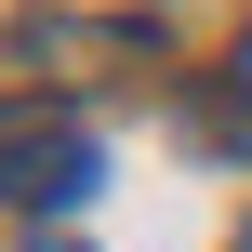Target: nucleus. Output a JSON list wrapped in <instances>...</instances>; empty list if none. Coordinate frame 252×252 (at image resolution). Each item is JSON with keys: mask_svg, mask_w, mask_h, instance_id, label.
I'll use <instances>...</instances> for the list:
<instances>
[{"mask_svg": "<svg viewBox=\"0 0 252 252\" xmlns=\"http://www.w3.org/2000/svg\"><path fill=\"white\" fill-rule=\"evenodd\" d=\"M186 133H199L213 159H252V80H213V93L186 106Z\"/></svg>", "mask_w": 252, "mask_h": 252, "instance_id": "2", "label": "nucleus"}, {"mask_svg": "<svg viewBox=\"0 0 252 252\" xmlns=\"http://www.w3.org/2000/svg\"><path fill=\"white\" fill-rule=\"evenodd\" d=\"M40 252H80V239H40Z\"/></svg>", "mask_w": 252, "mask_h": 252, "instance_id": "3", "label": "nucleus"}, {"mask_svg": "<svg viewBox=\"0 0 252 252\" xmlns=\"http://www.w3.org/2000/svg\"><path fill=\"white\" fill-rule=\"evenodd\" d=\"M239 252H252V239H239Z\"/></svg>", "mask_w": 252, "mask_h": 252, "instance_id": "4", "label": "nucleus"}, {"mask_svg": "<svg viewBox=\"0 0 252 252\" xmlns=\"http://www.w3.org/2000/svg\"><path fill=\"white\" fill-rule=\"evenodd\" d=\"M93 173H106V146L80 120H0V199L13 213H80Z\"/></svg>", "mask_w": 252, "mask_h": 252, "instance_id": "1", "label": "nucleus"}]
</instances>
